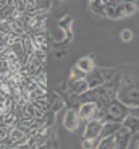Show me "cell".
<instances>
[{
    "label": "cell",
    "instance_id": "obj_7",
    "mask_svg": "<svg viewBox=\"0 0 139 149\" xmlns=\"http://www.w3.org/2000/svg\"><path fill=\"white\" fill-rule=\"evenodd\" d=\"M120 122H115V120H105L102 123V134L100 138H107V136H115V133L120 128Z\"/></svg>",
    "mask_w": 139,
    "mask_h": 149
},
{
    "label": "cell",
    "instance_id": "obj_12",
    "mask_svg": "<svg viewBox=\"0 0 139 149\" xmlns=\"http://www.w3.org/2000/svg\"><path fill=\"white\" fill-rule=\"evenodd\" d=\"M99 141L100 139H83L81 146H83V149H95L99 146Z\"/></svg>",
    "mask_w": 139,
    "mask_h": 149
},
{
    "label": "cell",
    "instance_id": "obj_13",
    "mask_svg": "<svg viewBox=\"0 0 139 149\" xmlns=\"http://www.w3.org/2000/svg\"><path fill=\"white\" fill-rule=\"evenodd\" d=\"M8 133H10V127H7L5 123L0 125V141H3V139L8 138Z\"/></svg>",
    "mask_w": 139,
    "mask_h": 149
},
{
    "label": "cell",
    "instance_id": "obj_16",
    "mask_svg": "<svg viewBox=\"0 0 139 149\" xmlns=\"http://www.w3.org/2000/svg\"><path fill=\"white\" fill-rule=\"evenodd\" d=\"M138 149H139V141H138Z\"/></svg>",
    "mask_w": 139,
    "mask_h": 149
},
{
    "label": "cell",
    "instance_id": "obj_4",
    "mask_svg": "<svg viewBox=\"0 0 139 149\" xmlns=\"http://www.w3.org/2000/svg\"><path fill=\"white\" fill-rule=\"evenodd\" d=\"M97 112H99L97 102H91V101L83 102V104L79 105V109H78V113H79V117H81V120H86V122L95 118Z\"/></svg>",
    "mask_w": 139,
    "mask_h": 149
},
{
    "label": "cell",
    "instance_id": "obj_15",
    "mask_svg": "<svg viewBox=\"0 0 139 149\" xmlns=\"http://www.w3.org/2000/svg\"><path fill=\"white\" fill-rule=\"evenodd\" d=\"M129 113H133V115L139 117V107H133V109H131V112H129Z\"/></svg>",
    "mask_w": 139,
    "mask_h": 149
},
{
    "label": "cell",
    "instance_id": "obj_10",
    "mask_svg": "<svg viewBox=\"0 0 139 149\" xmlns=\"http://www.w3.org/2000/svg\"><path fill=\"white\" fill-rule=\"evenodd\" d=\"M76 68H78L79 71H83L84 74L91 73V71H92V68H94L92 58H91V57H84V58H81L78 62V65H76Z\"/></svg>",
    "mask_w": 139,
    "mask_h": 149
},
{
    "label": "cell",
    "instance_id": "obj_9",
    "mask_svg": "<svg viewBox=\"0 0 139 149\" xmlns=\"http://www.w3.org/2000/svg\"><path fill=\"white\" fill-rule=\"evenodd\" d=\"M91 89V86H89V81H87L86 78H81V79H78V81H75L73 83V86H71V93L73 94H76V96H83L86 91H89Z\"/></svg>",
    "mask_w": 139,
    "mask_h": 149
},
{
    "label": "cell",
    "instance_id": "obj_5",
    "mask_svg": "<svg viewBox=\"0 0 139 149\" xmlns=\"http://www.w3.org/2000/svg\"><path fill=\"white\" fill-rule=\"evenodd\" d=\"M79 123H81V117H79L78 110L70 109V110L65 112V117H63V127H65V130L76 131L79 128Z\"/></svg>",
    "mask_w": 139,
    "mask_h": 149
},
{
    "label": "cell",
    "instance_id": "obj_1",
    "mask_svg": "<svg viewBox=\"0 0 139 149\" xmlns=\"http://www.w3.org/2000/svg\"><path fill=\"white\" fill-rule=\"evenodd\" d=\"M128 113H129L128 107H126L121 101H118V99L110 101L109 104H107V117H109V120L118 122V120H123Z\"/></svg>",
    "mask_w": 139,
    "mask_h": 149
},
{
    "label": "cell",
    "instance_id": "obj_14",
    "mask_svg": "<svg viewBox=\"0 0 139 149\" xmlns=\"http://www.w3.org/2000/svg\"><path fill=\"white\" fill-rule=\"evenodd\" d=\"M121 37H123V41H129L133 37V34H131V31H123V33H121Z\"/></svg>",
    "mask_w": 139,
    "mask_h": 149
},
{
    "label": "cell",
    "instance_id": "obj_3",
    "mask_svg": "<svg viewBox=\"0 0 139 149\" xmlns=\"http://www.w3.org/2000/svg\"><path fill=\"white\" fill-rule=\"evenodd\" d=\"M102 120L99 118H92L86 123V128H84L83 133V139H100L102 134Z\"/></svg>",
    "mask_w": 139,
    "mask_h": 149
},
{
    "label": "cell",
    "instance_id": "obj_6",
    "mask_svg": "<svg viewBox=\"0 0 139 149\" xmlns=\"http://www.w3.org/2000/svg\"><path fill=\"white\" fill-rule=\"evenodd\" d=\"M131 136H133L131 131L121 125V127L118 128V131L115 133V149H128Z\"/></svg>",
    "mask_w": 139,
    "mask_h": 149
},
{
    "label": "cell",
    "instance_id": "obj_8",
    "mask_svg": "<svg viewBox=\"0 0 139 149\" xmlns=\"http://www.w3.org/2000/svg\"><path fill=\"white\" fill-rule=\"evenodd\" d=\"M121 125H123L124 128H128L133 134L139 133V117L133 115V113H128V115L124 117L123 122H121Z\"/></svg>",
    "mask_w": 139,
    "mask_h": 149
},
{
    "label": "cell",
    "instance_id": "obj_11",
    "mask_svg": "<svg viewBox=\"0 0 139 149\" xmlns=\"http://www.w3.org/2000/svg\"><path fill=\"white\" fill-rule=\"evenodd\" d=\"M95 149H115V136H107V138H100L99 146Z\"/></svg>",
    "mask_w": 139,
    "mask_h": 149
},
{
    "label": "cell",
    "instance_id": "obj_2",
    "mask_svg": "<svg viewBox=\"0 0 139 149\" xmlns=\"http://www.w3.org/2000/svg\"><path fill=\"white\" fill-rule=\"evenodd\" d=\"M117 99L121 101L124 105H131V107H139V89L136 88H126L117 93Z\"/></svg>",
    "mask_w": 139,
    "mask_h": 149
}]
</instances>
